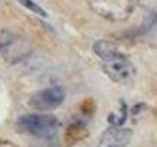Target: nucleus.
<instances>
[{
	"mask_svg": "<svg viewBox=\"0 0 157 147\" xmlns=\"http://www.w3.org/2000/svg\"><path fill=\"white\" fill-rule=\"evenodd\" d=\"M93 51H95V55H97L99 58H102V60H108V58H113V56L121 55L119 47L113 42H110V40H99V42H95V44H93Z\"/></svg>",
	"mask_w": 157,
	"mask_h": 147,
	"instance_id": "obj_7",
	"label": "nucleus"
},
{
	"mask_svg": "<svg viewBox=\"0 0 157 147\" xmlns=\"http://www.w3.org/2000/svg\"><path fill=\"white\" fill-rule=\"evenodd\" d=\"M135 4V0H90V7L99 16L112 22L126 20L133 13Z\"/></svg>",
	"mask_w": 157,
	"mask_h": 147,
	"instance_id": "obj_3",
	"label": "nucleus"
},
{
	"mask_svg": "<svg viewBox=\"0 0 157 147\" xmlns=\"http://www.w3.org/2000/svg\"><path fill=\"white\" fill-rule=\"evenodd\" d=\"M0 53L6 62L18 64L24 62L33 53V44L13 29H2L0 31Z\"/></svg>",
	"mask_w": 157,
	"mask_h": 147,
	"instance_id": "obj_1",
	"label": "nucleus"
},
{
	"mask_svg": "<svg viewBox=\"0 0 157 147\" xmlns=\"http://www.w3.org/2000/svg\"><path fill=\"white\" fill-rule=\"evenodd\" d=\"M17 125H18L20 131H24L28 134L39 136V138H49L59 129V120L55 116H51V114L35 113V114L20 116L18 122H17Z\"/></svg>",
	"mask_w": 157,
	"mask_h": 147,
	"instance_id": "obj_2",
	"label": "nucleus"
},
{
	"mask_svg": "<svg viewBox=\"0 0 157 147\" xmlns=\"http://www.w3.org/2000/svg\"><path fill=\"white\" fill-rule=\"evenodd\" d=\"M130 140H132V129L110 127L101 134L97 147H126L130 144Z\"/></svg>",
	"mask_w": 157,
	"mask_h": 147,
	"instance_id": "obj_6",
	"label": "nucleus"
},
{
	"mask_svg": "<svg viewBox=\"0 0 157 147\" xmlns=\"http://www.w3.org/2000/svg\"><path fill=\"white\" fill-rule=\"evenodd\" d=\"M18 2H20V4H22L24 7H28L29 11H33V13H37V15H40V16H46V11H44L42 7H39L37 4H33L31 0H18Z\"/></svg>",
	"mask_w": 157,
	"mask_h": 147,
	"instance_id": "obj_9",
	"label": "nucleus"
},
{
	"mask_svg": "<svg viewBox=\"0 0 157 147\" xmlns=\"http://www.w3.org/2000/svg\"><path fill=\"white\" fill-rule=\"evenodd\" d=\"M139 5L146 7V9H155L157 7V0H135Z\"/></svg>",
	"mask_w": 157,
	"mask_h": 147,
	"instance_id": "obj_10",
	"label": "nucleus"
},
{
	"mask_svg": "<svg viewBox=\"0 0 157 147\" xmlns=\"http://www.w3.org/2000/svg\"><path fill=\"white\" fill-rule=\"evenodd\" d=\"M126 111H128L126 104L121 102V104H119V109L112 111V113L108 114V122H110V125H113V127H121V125L124 124V120H126V114H128Z\"/></svg>",
	"mask_w": 157,
	"mask_h": 147,
	"instance_id": "obj_8",
	"label": "nucleus"
},
{
	"mask_svg": "<svg viewBox=\"0 0 157 147\" xmlns=\"http://www.w3.org/2000/svg\"><path fill=\"white\" fill-rule=\"evenodd\" d=\"M102 69H104V73L108 74L113 82H117V84H128L135 76L133 64L122 53L117 55V56H113V58L102 60Z\"/></svg>",
	"mask_w": 157,
	"mask_h": 147,
	"instance_id": "obj_4",
	"label": "nucleus"
},
{
	"mask_svg": "<svg viewBox=\"0 0 157 147\" xmlns=\"http://www.w3.org/2000/svg\"><path fill=\"white\" fill-rule=\"evenodd\" d=\"M66 93L62 87L59 85H51L48 89H42L39 93H35L29 100V106L33 107L35 111H49V109H55L62 104Z\"/></svg>",
	"mask_w": 157,
	"mask_h": 147,
	"instance_id": "obj_5",
	"label": "nucleus"
}]
</instances>
